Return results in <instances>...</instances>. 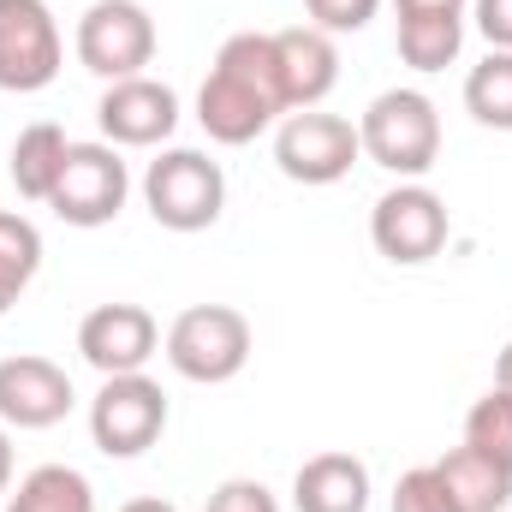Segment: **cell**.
<instances>
[{
    "label": "cell",
    "mask_w": 512,
    "mask_h": 512,
    "mask_svg": "<svg viewBox=\"0 0 512 512\" xmlns=\"http://www.w3.org/2000/svg\"><path fill=\"white\" fill-rule=\"evenodd\" d=\"M286 108V84H280V54H274V30H239L221 42L215 72L197 90V126L215 143L239 149L256 143Z\"/></svg>",
    "instance_id": "obj_1"
},
{
    "label": "cell",
    "mask_w": 512,
    "mask_h": 512,
    "mask_svg": "<svg viewBox=\"0 0 512 512\" xmlns=\"http://www.w3.org/2000/svg\"><path fill=\"white\" fill-rule=\"evenodd\" d=\"M143 203L167 233H203L227 209V173L203 149H161L143 173Z\"/></svg>",
    "instance_id": "obj_2"
},
{
    "label": "cell",
    "mask_w": 512,
    "mask_h": 512,
    "mask_svg": "<svg viewBox=\"0 0 512 512\" xmlns=\"http://www.w3.org/2000/svg\"><path fill=\"white\" fill-rule=\"evenodd\" d=\"M358 143L376 167L399 179H423L441 155V114L423 90H382L358 120Z\"/></svg>",
    "instance_id": "obj_3"
},
{
    "label": "cell",
    "mask_w": 512,
    "mask_h": 512,
    "mask_svg": "<svg viewBox=\"0 0 512 512\" xmlns=\"http://www.w3.org/2000/svg\"><path fill=\"white\" fill-rule=\"evenodd\" d=\"M167 364L203 387L233 382L251 364V322L233 304H191L167 328Z\"/></svg>",
    "instance_id": "obj_4"
},
{
    "label": "cell",
    "mask_w": 512,
    "mask_h": 512,
    "mask_svg": "<svg viewBox=\"0 0 512 512\" xmlns=\"http://www.w3.org/2000/svg\"><path fill=\"white\" fill-rule=\"evenodd\" d=\"M167 429V393L161 382L137 376H102V393L90 399V441L108 459H137L161 441Z\"/></svg>",
    "instance_id": "obj_5"
},
{
    "label": "cell",
    "mask_w": 512,
    "mask_h": 512,
    "mask_svg": "<svg viewBox=\"0 0 512 512\" xmlns=\"http://www.w3.org/2000/svg\"><path fill=\"white\" fill-rule=\"evenodd\" d=\"M66 42L48 0H0V90L36 96L60 78Z\"/></svg>",
    "instance_id": "obj_6"
},
{
    "label": "cell",
    "mask_w": 512,
    "mask_h": 512,
    "mask_svg": "<svg viewBox=\"0 0 512 512\" xmlns=\"http://www.w3.org/2000/svg\"><path fill=\"white\" fill-rule=\"evenodd\" d=\"M364 155L358 126L340 120V114H322V108H304V114H286L274 131V161L292 185H334L352 173V161Z\"/></svg>",
    "instance_id": "obj_7"
},
{
    "label": "cell",
    "mask_w": 512,
    "mask_h": 512,
    "mask_svg": "<svg viewBox=\"0 0 512 512\" xmlns=\"http://www.w3.org/2000/svg\"><path fill=\"white\" fill-rule=\"evenodd\" d=\"M78 60L84 72L120 84V78H143V66L155 60V18L137 0H96L78 18Z\"/></svg>",
    "instance_id": "obj_8"
},
{
    "label": "cell",
    "mask_w": 512,
    "mask_h": 512,
    "mask_svg": "<svg viewBox=\"0 0 512 512\" xmlns=\"http://www.w3.org/2000/svg\"><path fill=\"white\" fill-rule=\"evenodd\" d=\"M126 191H131V173L114 143H72L48 209L66 227H108L126 209Z\"/></svg>",
    "instance_id": "obj_9"
},
{
    "label": "cell",
    "mask_w": 512,
    "mask_h": 512,
    "mask_svg": "<svg viewBox=\"0 0 512 512\" xmlns=\"http://www.w3.org/2000/svg\"><path fill=\"white\" fill-rule=\"evenodd\" d=\"M447 233H453L447 203H441L429 185H417V179L399 185V191H387V197H376V209H370V239H376V251H382L387 262H399V268H417V262L441 256Z\"/></svg>",
    "instance_id": "obj_10"
},
{
    "label": "cell",
    "mask_w": 512,
    "mask_h": 512,
    "mask_svg": "<svg viewBox=\"0 0 512 512\" xmlns=\"http://www.w3.org/2000/svg\"><path fill=\"white\" fill-rule=\"evenodd\" d=\"M78 352L102 376H137L161 352V328L143 304H96L78 322Z\"/></svg>",
    "instance_id": "obj_11"
},
{
    "label": "cell",
    "mask_w": 512,
    "mask_h": 512,
    "mask_svg": "<svg viewBox=\"0 0 512 512\" xmlns=\"http://www.w3.org/2000/svg\"><path fill=\"white\" fill-rule=\"evenodd\" d=\"M72 399H78L72 376L54 358H36V352L0 358V423L6 429H54L66 423Z\"/></svg>",
    "instance_id": "obj_12"
},
{
    "label": "cell",
    "mask_w": 512,
    "mask_h": 512,
    "mask_svg": "<svg viewBox=\"0 0 512 512\" xmlns=\"http://www.w3.org/2000/svg\"><path fill=\"white\" fill-rule=\"evenodd\" d=\"M96 120L114 149H155L179 131V96L155 78H120L102 90Z\"/></svg>",
    "instance_id": "obj_13"
},
{
    "label": "cell",
    "mask_w": 512,
    "mask_h": 512,
    "mask_svg": "<svg viewBox=\"0 0 512 512\" xmlns=\"http://www.w3.org/2000/svg\"><path fill=\"white\" fill-rule=\"evenodd\" d=\"M274 54H280V84H286V108H292V114L322 108L328 90L340 84V48H334V36L316 30V24L274 30Z\"/></svg>",
    "instance_id": "obj_14"
},
{
    "label": "cell",
    "mask_w": 512,
    "mask_h": 512,
    "mask_svg": "<svg viewBox=\"0 0 512 512\" xmlns=\"http://www.w3.org/2000/svg\"><path fill=\"white\" fill-rule=\"evenodd\" d=\"M298 512H370V465L352 453H316L292 477Z\"/></svg>",
    "instance_id": "obj_15"
},
{
    "label": "cell",
    "mask_w": 512,
    "mask_h": 512,
    "mask_svg": "<svg viewBox=\"0 0 512 512\" xmlns=\"http://www.w3.org/2000/svg\"><path fill=\"white\" fill-rule=\"evenodd\" d=\"M435 477L447 483V495H453L459 512H507L512 507V465L477 453L471 441L453 447L447 459H435Z\"/></svg>",
    "instance_id": "obj_16"
},
{
    "label": "cell",
    "mask_w": 512,
    "mask_h": 512,
    "mask_svg": "<svg viewBox=\"0 0 512 512\" xmlns=\"http://www.w3.org/2000/svg\"><path fill=\"white\" fill-rule=\"evenodd\" d=\"M465 48V12H405L399 18V60L411 72H447Z\"/></svg>",
    "instance_id": "obj_17"
},
{
    "label": "cell",
    "mask_w": 512,
    "mask_h": 512,
    "mask_svg": "<svg viewBox=\"0 0 512 512\" xmlns=\"http://www.w3.org/2000/svg\"><path fill=\"white\" fill-rule=\"evenodd\" d=\"M66 131L48 126V120H36V126L18 131V143H12V185H18V197H30V203H48L54 197V185H60V167H66Z\"/></svg>",
    "instance_id": "obj_18"
},
{
    "label": "cell",
    "mask_w": 512,
    "mask_h": 512,
    "mask_svg": "<svg viewBox=\"0 0 512 512\" xmlns=\"http://www.w3.org/2000/svg\"><path fill=\"white\" fill-rule=\"evenodd\" d=\"M6 512H96V489H90V477L72 471V465H36V471L12 489Z\"/></svg>",
    "instance_id": "obj_19"
},
{
    "label": "cell",
    "mask_w": 512,
    "mask_h": 512,
    "mask_svg": "<svg viewBox=\"0 0 512 512\" xmlns=\"http://www.w3.org/2000/svg\"><path fill=\"white\" fill-rule=\"evenodd\" d=\"M42 268V233L18 209H0V316L24 298V286Z\"/></svg>",
    "instance_id": "obj_20"
},
{
    "label": "cell",
    "mask_w": 512,
    "mask_h": 512,
    "mask_svg": "<svg viewBox=\"0 0 512 512\" xmlns=\"http://www.w3.org/2000/svg\"><path fill=\"white\" fill-rule=\"evenodd\" d=\"M465 108H471L477 126L512 131V54L507 48H489V60L471 66V78H465Z\"/></svg>",
    "instance_id": "obj_21"
},
{
    "label": "cell",
    "mask_w": 512,
    "mask_h": 512,
    "mask_svg": "<svg viewBox=\"0 0 512 512\" xmlns=\"http://www.w3.org/2000/svg\"><path fill=\"white\" fill-rule=\"evenodd\" d=\"M465 441L489 459L512 465V393L507 387H489L471 411H465Z\"/></svg>",
    "instance_id": "obj_22"
},
{
    "label": "cell",
    "mask_w": 512,
    "mask_h": 512,
    "mask_svg": "<svg viewBox=\"0 0 512 512\" xmlns=\"http://www.w3.org/2000/svg\"><path fill=\"white\" fill-rule=\"evenodd\" d=\"M393 512H459V507H453L447 483L435 477V465H417L393 483Z\"/></svg>",
    "instance_id": "obj_23"
},
{
    "label": "cell",
    "mask_w": 512,
    "mask_h": 512,
    "mask_svg": "<svg viewBox=\"0 0 512 512\" xmlns=\"http://www.w3.org/2000/svg\"><path fill=\"white\" fill-rule=\"evenodd\" d=\"M376 6H382V0H304V12H310V24H316V30H328V36H346V30H364V24L376 18Z\"/></svg>",
    "instance_id": "obj_24"
},
{
    "label": "cell",
    "mask_w": 512,
    "mask_h": 512,
    "mask_svg": "<svg viewBox=\"0 0 512 512\" xmlns=\"http://www.w3.org/2000/svg\"><path fill=\"white\" fill-rule=\"evenodd\" d=\"M203 512H280V501H274L256 477H233V483H221V489L209 495Z\"/></svg>",
    "instance_id": "obj_25"
},
{
    "label": "cell",
    "mask_w": 512,
    "mask_h": 512,
    "mask_svg": "<svg viewBox=\"0 0 512 512\" xmlns=\"http://www.w3.org/2000/svg\"><path fill=\"white\" fill-rule=\"evenodd\" d=\"M477 6V30L489 36V48L512 54V0H471Z\"/></svg>",
    "instance_id": "obj_26"
},
{
    "label": "cell",
    "mask_w": 512,
    "mask_h": 512,
    "mask_svg": "<svg viewBox=\"0 0 512 512\" xmlns=\"http://www.w3.org/2000/svg\"><path fill=\"white\" fill-rule=\"evenodd\" d=\"M399 6V18L405 12H465V0H393Z\"/></svg>",
    "instance_id": "obj_27"
},
{
    "label": "cell",
    "mask_w": 512,
    "mask_h": 512,
    "mask_svg": "<svg viewBox=\"0 0 512 512\" xmlns=\"http://www.w3.org/2000/svg\"><path fill=\"white\" fill-rule=\"evenodd\" d=\"M12 489V435H6V423H0V495Z\"/></svg>",
    "instance_id": "obj_28"
},
{
    "label": "cell",
    "mask_w": 512,
    "mask_h": 512,
    "mask_svg": "<svg viewBox=\"0 0 512 512\" xmlns=\"http://www.w3.org/2000/svg\"><path fill=\"white\" fill-rule=\"evenodd\" d=\"M495 387H507V393H512V340L501 346V364H495Z\"/></svg>",
    "instance_id": "obj_29"
},
{
    "label": "cell",
    "mask_w": 512,
    "mask_h": 512,
    "mask_svg": "<svg viewBox=\"0 0 512 512\" xmlns=\"http://www.w3.org/2000/svg\"><path fill=\"white\" fill-rule=\"evenodd\" d=\"M120 512H179V507L173 501H126Z\"/></svg>",
    "instance_id": "obj_30"
}]
</instances>
